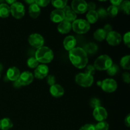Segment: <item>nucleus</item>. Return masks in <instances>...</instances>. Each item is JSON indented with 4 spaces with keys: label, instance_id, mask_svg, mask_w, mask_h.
I'll return each instance as SVG.
<instances>
[{
    "label": "nucleus",
    "instance_id": "obj_1",
    "mask_svg": "<svg viewBox=\"0 0 130 130\" xmlns=\"http://www.w3.org/2000/svg\"><path fill=\"white\" fill-rule=\"evenodd\" d=\"M69 57L72 65L79 69L86 67L88 62V54L81 47H76L70 51Z\"/></svg>",
    "mask_w": 130,
    "mask_h": 130
},
{
    "label": "nucleus",
    "instance_id": "obj_2",
    "mask_svg": "<svg viewBox=\"0 0 130 130\" xmlns=\"http://www.w3.org/2000/svg\"><path fill=\"white\" fill-rule=\"evenodd\" d=\"M35 58L38 62L42 64L50 63L54 58V53L52 49L46 46H42L37 49L35 53Z\"/></svg>",
    "mask_w": 130,
    "mask_h": 130
},
{
    "label": "nucleus",
    "instance_id": "obj_3",
    "mask_svg": "<svg viewBox=\"0 0 130 130\" xmlns=\"http://www.w3.org/2000/svg\"><path fill=\"white\" fill-rule=\"evenodd\" d=\"M112 64V60L109 55H102L95 60L93 66L96 70L102 71H107Z\"/></svg>",
    "mask_w": 130,
    "mask_h": 130
},
{
    "label": "nucleus",
    "instance_id": "obj_4",
    "mask_svg": "<svg viewBox=\"0 0 130 130\" xmlns=\"http://www.w3.org/2000/svg\"><path fill=\"white\" fill-rule=\"evenodd\" d=\"M72 29L77 34H83L90 30V24L85 19H76L72 23Z\"/></svg>",
    "mask_w": 130,
    "mask_h": 130
},
{
    "label": "nucleus",
    "instance_id": "obj_5",
    "mask_svg": "<svg viewBox=\"0 0 130 130\" xmlns=\"http://www.w3.org/2000/svg\"><path fill=\"white\" fill-rule=\"evenodd\" d=\"M76 83L83 88L90 87L94 81L93 76L86 73H79L75 77Z\"/></svg>",
    "mask_w": 130,
    "mask_h": 130
},
{
    "label": "nucleus",
    "instance_id": "obj_6",
    "mask_svg": "<svg viewBox=\"0 0 130 130\" xmlns=\"http://www.w3.org/2000/svg\"><path fill=\"white\" fill-rule=\"evenodd\" d=\"M10 7V13L15 19H20L25 15V6L22 3L15 1Z\"/></svg>",
    "mask_w": 130,
    "mask_h": 130
},
{
    "label": "nucleus",
    "instance_id": "obj_7",
    "mask_svg": "<svg viewBox=\"0 0 130 130\" xmlns=\"http://www.w3.org/2000/svg\"><path fill=\"white\" fill-rule=\"evenodd\" d=\"M100 86L105 92L113 93L118 88V83L114 79L107 78L101 81Z\"/></svg>",
    "mask_w": 130,
    "mask_h": 130
},
{
    "label": "nucleus",
    "instance_id": "obj_8",
    "mask_svg": "<svg viewBox=\"0 0 130 130\" xmlns=\"http://www.w3.org/2000/svg\"><path fill=\"white\" fill-rule=\"evenodd\" d=\"M28 41L30 46L37 49L43 46L44 44V38L41 34H38V33L30 34L28 39Z\"/></svg>",
    "mask_w": 130,
    "mask_h": 130
},
{
    "label": "nucleus",
    "instance_id": "obj_9",
    "mask_svg": "<svg viewBox=\"0 0 130 130\" xmlns=\"http://www.w3.org/2000/svg\"><path fill=\"white\" fill-rule=\"evenodd\" d=\"M71 9L76 14H83L87 11V3L84 0H74L71 3Z\"/></svg>",
    "mask_w": 130,
    "mask_h": 130
},
{
    "label": "nucleus",
    "instance_id": "obj_10",
    "mask_svg": "<svg viewBox=\"0 0 130 130\" xmlns=\"http://www.w3.org/2000/svg\"><path fill=\"white\" fill-rule=\"evenodd\" d=\"M105 39L108 44L112 46H115L120 44L122 41V37L119 32L112 30L107 34Z\"/></svg>",
    "mask_w": 130,
    "mask_h": 130
},
{
    "label": "nucleus",
    "instance_id": "obj_11",
    "mask_svg": "<svg viewBox=\"0 0 130 130\" xmlns=\"http://www.w3.org/2000/svg\"><path fill=\"white\" fill-rule=\"evenodd\" d=\"M34 80V75L32 72L29 71H24V72L20 74L18 81L22 86H27L31 84Z\"/></svg>",
    "mask_w": 130,
    "mask_h": 130
},
{
    "label": "nucleus",
    "instance_id": "obj_12",
    "mask_svg": "<svg viewBox=\"0 0 130 130\" xmlns=\"http://www.w3.org/2000/svg\"><path fill=\"white\" fill-rule=\"evenodd\" d=\"M93 116L95 120L99 122H101L104 121L107 118L108 114L106 109L101 106L93 109Z\"/></svg>",
    "mask_w": 130,
    "mask_h": 130
},
{
    "label": "nucleus",
    "instance_id": "obj_13",
    "mask_svg": "<svg viewBox=\"0 0 130 130\" xmlns=\"http://www.w3.org/2000/svg\"><path fill=\"white\" fill-rule=\"evenodd\" d=\"M49 68L46 64H40L34 70V76L37 79H42L48 76Z\"/></svg>",
    "mask_w": 130,
    "mask_h": 130
},
{
    "label": "nucleus",
    "instance_id": "obj_14",
    "mask_svg": "<svg viewBox=\"0 0 130 130\" xmlns=\"http://www.w3.org/2000/svg\"><path fill=\"white\" fill-rule=\"evenodd\" d=\"M65 13L62 10L55 9L50 13V19L54 23H60L64 20Z\"/></svg>",
    "mask_w": 130,
    "mask_h": 130
},
{
    "label": "nucleus",
    "instance_id": "obj_15",
    "mask_svg": "<svg viewBox=\"0 0 130 130\" xmlns=\"http://www.w3.org/2000/svg\"><path fill=\"white\" fill-rule=\"evenodd\" d=\"M20 71L17 67L13 66L10 67L6 72V77L8 79L11 81H15L19 79L20 75Z\"/></svg>",
    "mask_w": 130,
    "mask_h": 130
},
{
    "label": "nucleus",
    "instance_id": "obj_16",
    "mask_svg": "<svg viewBox=\"0 0 130 130\" xmlns=\"http://www.w3.org/2000/svg\"><path fill=\"white\" fill-rule=\"evenodd\" d=\"M63 45L66 50L70 52L76 48V39L73 36H67L63 39Z\"/></svg>",
    "mask_w": 130,
    "mask_h": 130
},
{
    "label": "nucleus",
    "instance_id": "obj_17",
    "mask_svg": "<svg viewBox=\"0 0 130 130\" xmlns=\"http://www.w3.org/2000/svg\"><path fill=\"white\" fill-rule=\"evenodd\" d=\"M62 10L65 13L64 20H66L70 23H72L77 19V14L71 9V6L67 5Z\"/></svg>",
    "mask_w": 130,
    "mask_h": 130
},
{
    "label": "nucleus",
    "instance_id": "obj_18",
    "mask_svg": "<svg viewBox=\"0 0 130 130\" xmlns=\"http://www.w3.org/2000/svg\"><path fill=\"white\" fill-rule=\"evenodd\" d=\"M50 93L53 97L55 98H60L62 97L64 95V89L61 85L58 84H55L50 86Z\"/></svg>",
    "mask_w": 130,
    "mask_h": 130
},
{
    "label": "nucleus",
    "instance_id": "obj_19",
    "mask_svg": "<svg viewBox=\"0 0 130 130\" xmlns=\"http://www.w3.org/2000/svg\"><path fill=\"white\" fill-rule=\"evenodd\" d=\"M57 30L62 34H68L72 30V23L69 22L66 20H63L58 25Z\"/></svg>",
    "mask_w": 130,
    "mask_h": 130
},
{
    "label": "nucleus",
    "instance_id": "obj_20",
    "mask_svg": "<svg viewBox=\"0 0 130 130\" xmlns=\"http://www.w3.org/2000/svg\"><path fill=\"white\" fill-rule=\"evenodd\" d=\"M29 13L32 18L36 19L41 14L40 7H39L35 3L30 5L29 7Z\"/></svg>",
    "mask_w": 130,
    "mask_h": 130
},
{
    "label": "nucleus",
    "instance_id": "obj_21",
    "mask_svg": "<svg viewBox=\"0 0 130 130\" xmlns=\"http://www.w3.org/2000/svg\"><path fill=\"white\" fill-rule=\"evenodd\" d=\"M10 14V7L6 3H0V17L7 18Z\"/></svg>",
    "mask_w": 130,
    "mask_h": 130
},
{
    "label": "nucleus",
    "instance_id": "obj_22",
    "mask_svg": "<svg viewBox=\"0 0 130 130\" xmlns=\"http://www.w3.org/2000/svg\"><path fill=\"white\" fill-rule=\"evenodd\" d=\"M13 126L12 121L7 118H3L0 120V129L1 130H9Z\"/></svg>",
    "mask_w": 130,
    "mask_h": 130
},
{
    "label": "nucleus",
    "instance_id": "obj_23",
    "mask_svg": "<svg viewBox=\"0 0 130 130\" xmlns=\"http://www.w3.org/2000/svg\"><path fill=\"white\" fill-rule=\"evenodd\" d=\"M107 33L103 29H98L93 34L94 39L98 41H103L105 39Z\"/></svg>",
    "mask_w": 130,
    "mask_h": 130
},
{
    "label": "nucleus",
    "instance_id": "obj_24",
    "mask_svg": "<svg viewBox=\"0 0 130 130\" xmlns=\"http://www.w3.org/2000/svg\"><path fill=\"white\" fill-rule=\"evenodd\" d=\"M98 19H99V17H98L96 11L93 10V11H90L88 12L86 15V21L89 24H95L97 22Z\"/></svg>",
    "mask_w": 130,
    "mask_h": 130
},
{
    "label": "nucleus",
    "instance_id": "obj_25",
    "mask_svg": "<svg viewBox=\"0 0 130 130\" xmlns=\"http://www.w3.org/2000/svg\"><path fill=\"white\" fill-rule=\"evenodd\" d=\"M84 50L87 54H94L97 52L98 46L95 43H90L85 46Z\"/></svg>",
    "mask_w": 130,
    "mask_h": 130
},
{
    "label": "nucleus",
    "instance_id": "obj_26",
    "mask_svg": "<svg viewBox=\"0 0 130 130\" xmlns=\"http://www.w3.org/2000/svg\"><path fill=\"white\" fill-rule=\"evenodd\" d=\"M67 1L66 0H54L52 1V5L58 10H63L67 6Z\"/></svg>",
    "mask_w": 130,
    "mask_h": 130
},
{
    "label": "nucleus",
    "instance_id": "obj_27",
    "mask_svg": "<svg viewBox=\"0 0 130 130\" xmlns=\"http://www.w3.org/2000/svg\"><path fill=\"white\" fill-rule=\"evenodd\" d=\"M129 58H130V56L129 55H127L124 56V57L121 59L120 65L122 67V68H123L124 69H126V70L129 69H130Z\"/></svg>",
    "mask_w": 130,
    "mask_h": 130
},
{
    "label": "nucleus",
    "instance_id": "obj_28",
    "mask_svg": "<svg viewBox=\"0 0 130 130\" xmlns=\"http://www.w3.org/2000/svg\"><path fill=\"white\" fill-rule=\"evenodd\" d=\"M120 8L124 13H126L127 15H129L130 11V2L128 0L126 1H122L119 9Z\"/></svg>",
    "mask_w": 130,
    "mask_h": 130
},
{
    "label": "nucleus",
    "instance_id": "obj_29",
    "mask_svg": "<svg viewBox=\"0 0 130 130\" xmlns=\"http://www.w3.org/2000/svg\"><path fill=\"white\" fill-rule=\"evenodd\" d=\"M107 10V15H109L110 17H115L117 16L119 12V8L116 7L111 5V6H109Z\"/></svg>",
    "mask_w": 130,
    "mask_h": 130
},
{
    "label": "nucleus",
    "instance_id": "obj_30",
    "mask_svg": "<svg viewBox=\"0 0 130 130\" xmlns=\"http://www.w3.org/2000/svg\"><path fill=\"white\" fill-rule=\"evenodd\" d=\"M27 66L30 69H36L39 66V62L37 60L35 57H30L28 58L27 61Z\"/></svg>",
    "mask_w": 130,
    "mask_h": 130
},
{
    "label": "nucleus",
    "instance_id": "obj_31",
    "mask_svg": "<svg viewBox=\"0 0 130 130\" xmlns=\"http://www.w3.org/2000/svg\"><path fill=\"white\" fill-rule=\"evenodd\" d=\"M95 130H109V124L106 121L99 122L95 126Z\"/></svg>",
    "mask_w": 130,
    "mask_h": 130
},
{
    "label": "nucleus",
    "instance_id": "obj_32",
    "mask_svg": "<svg viewBox=\"0 0 130 130\" xmlns=\"http://www.w3.org/2000/svg\"><path fill=\"white\" fill-rule=\"evenodd\" d=\"M119 71V67L116 64H112L107 70V74L110 76H115Z\"/></svg>",
    "mask_w": 130,
    "mask_h": 130
},
{
    "label": "nucleus",
    "instance_id": "obj_33",
    "mask_svg": "<svg viewBox=\"0 0 130 130\" xmlns=\"http://www.w3.org/2000/svg\"><path fill=\"white\" fill-rule=\"evenodd\" d=\"M90 105L92 108L95 109V108H97L99 107H101V102H100V100L99 99H96V98H93V99H91L90 100Z\"/></svg>",
    "mask_w": 130,
    "mask_h": 130
},
{
    "label": "nucleus",
    "instance_id": "obj_34",
    "mask_svg": "<svg viewBox=\"0 0 130 130\" xmlns=\"http://www.w3.org/2000/svg\"><path fill=\"white\" fill-rule=\"evenodd\" d=\"M50 1L48 0H36L35 1V3L39 7H46L50 4Z\"/></svg>",
    "mask_w": 130,
    "mask_h": 130
},
{
    "label": "nucleus",
    "instance_id": "obj_35",
    "mask_svg": "<svg viewBox=\"0 0 130 130\" xmlns=\"http://www.w3.org/2000/svg\"><path fill=\"white\" fill-rule=\"evenodd\" d=\"M95 71H96V69H95L93 65H88V66H86V72L85 73L93 76L95 73Z\"/></svg>",
    "mask_w": 130,
    "mask_h": 130
},
{
    "label": "nucleus",
    "instance_id": "obj_36",
    "mask_svg": "<svg viewBox=\"0 0 130 130\" xmlns=\"http://www.w3.org/2000/svg\"><path fill=\"white\" fill-rule=\"evenodd\" d=\"M96 13H97V15L99 18H105L107 15V10L103 8H99L98 10V11H96Z\"/></svg>",
    "mask_w": 130,
    "mask_h": 130
},
{
    "label": "nucleus",
    "instance_id": "obj_37",
    "mask_svg": "<svg viewBox=\"0 0 130 130\" xmlns=\"http://www.w3.org/2000/svg\"><path fill=\"white\" fill-rule=\"evenodd\" d=\"M123 41H124V43L129 48L130 46V33L129 32L126 33L123 36Z\"/></svg>",
    "mask_w": 130,
    "mask_h": 130
},
{
    "label": "nucleus",
    "instance_id": "obj_38",
    "mask_svg": "<svg viewBox=\"0 0 130 130\" xmlns=\"http://www.w3.org/2000/svg\"><path fill=\"white\" fill-rule=\"evenodd\" d=\"M56 83V78L53 75H49L47 76V83L49 85L52 86V85H55Z\"/></svg>",
    "mask_w": 130,
    "mask_h": 130
},
{
    "label": "nucleus",
    "instance_id": "obj_39",
    "mask_svg": "<svg viewBox=\"0 0 130 130\" xmlns=\"http://www.w3.org/2000/svg\"><path fill=\"white\" fill-rule=\"evenodd\" d=\"M79 130H95V125L92 124H86L81 126Z\"/></svg>",
    "mask_w": 130,
    "mask_h": 130
},
{
    "label": "nucleus",
    "instance_id": "obj_40",
    "mask_svg": "<svg viewBox=\"0 0 130 130\" xmlns=\"http://www.w3.org/2000/svg\"><path fill=\"white\" fill-rule=\"evenodd\" d=\"M122 77H123V81H124L126 83H129L130 82V74L129 72H124L123 74V76H122Z\"/></svg>",
    "mask_w": 130,
    "mask_h": 130
},
{
    "label": "nucleus",
    "instance_id": "obj_41",
    "mask_svg": "<svg viewBox=\"0 0 130 130\" xmlns=\"http://www.w3.org/2000/svg\"><path fill=\"white\" fill-rule=\"evenodd\" d=\"M96 9V4L93 2L87 3V11H93Z\"/></svg>",
    "mask_w": 130,
    "mask_h": 130
},
{
    "label": "nucleus",
    "instance_id": "obj_42",
    "mask_svg": "<svg viewBox=\"0 0 130 130\" xmlns=\"http://www.w3.org/2000/svg\"><path fill=\"white\" fill-rule=\"evenodd\" d=\"M102 29L105 30V32L107 33V34L108 33L112 31V27L111 25L109 24H106V25H105V26L104 27V28H102Z\"/></svg>",
    "mask_w": 130,
    "mask_h": 130
},
{
    "label": "nucleus",
    "instance_id": "obj_43",
    "mask_svg": "<svg viewBox=\"0 0 130 130\" xmlns=\"http://www.w3.org/2000/svg\"><path fill=\"white\" fill-rule=\"evenodd\" d=\"M121 2H122L121 0H112V1H110V3L112 4V6H116V7H118V8H119V6H120Z\"/></svg>",
    "mask_w": 130,
    "mask_h": 130
},
{
    "label": "nucleus",
    "instance_id": "obj_44",
    "mask_svg": "<svg viewBox=\"0 0 130 130\" xmlns=\"http://www.w3.org/2000/svg\"><path fill=\"white\" fill-rule=\"evenodd\" d=\"M124 123H125V125L128 128L130 126V114H128V116L126 117L124 119Z\"/></svg>",
    "mask_w": 130,
    "mask_h": 130
},
{
    "label": "nucleus",
    "instance_id": "obj_45",
    "mask_svg": "<svg viewBox=\"0 0 130 130\" xmlns=\"http://www.w3.org/2000/svg\"><path fill=\"white\" fill-rule=\"evenodd\" d=\"M13 86H14V87L17 88H20L22 86L21 85H20V84L19 83V81H18V80L14 81V82H13Z\"/></svg>",
    "mask_w": 130,
    "mask_h": 130
},
{
    "label": "nucleus",
    "instance_id": "obj_46",
    "mask_svg": "<svg viewBox=\"0 0 130 130\" xmlns=\"http://www.w3.org/2000/svg\"><path fill=\"white\" fill-rule=\"evenodd\" d=\"M15 1H15V0H12V1H9V0H7V1H6V2L7 3H6V4H7V5H8H8H12V4H13L15 2Z\"/></svg>",
    "mask_w": 130,
    "mask_h": 130
},
{
    "label": "nucleus",
    "instance_id": "obj_47",
    "mask_svg": "<svg viewBox=\"0 0 130 130\" xmlns=\"http://www.w3.org/2000/svg\"><path fill=\"white\" fill-rule=\"evenodd\" d=\"M25 2L30 5H32V4L34 3H35V1H34V0H31V1H29H29H27H27H25Z\"/></svg>",
    "mask_w": 130,
    "mask_h": 130
},
{
    "label": "nucleus",
    "instance_id": "obj_48",
    "mask_svg": "<svg viewBox=\"0 0 130 130\" xmlns=\"http://www.w3.org/2000/svg\"><path fill=\"white\" fill-rule=\"evenodd\" d=\"M2 70H3V66L1 64V63H0V72H1Z\"/></svg>",
    "mask_w": 130,
    "mask_h": 130
},
{
    "label": "nucleus",
    "instance_id": "obj_49",
    "mask_svg": "<svg viewBox=\"0 0 130 130\" xmlns=\"http://www.w3.org/2000/svg\"><path fill=\"white\" fill-rule=\"evenodd\" d=\"M3 3V1H0V3Z\"/></svg>",
    "mask_w": 130,
    "mask_h": 130
},
{
    "label": "nucleus",
    "instance_id": "obj_50",
    "mask_svg": "<svg viewBox=\"0 0 130 130\" xmlns=\"http://www.w3.org/2000/svg\"><path fill=\"white\" fill-rule=\"evenodd\" d=\"M0 77H1V74H0Z\"/></svg>",
    "mask_w": 130,
    "mask_h": 130
}]
</instances>
